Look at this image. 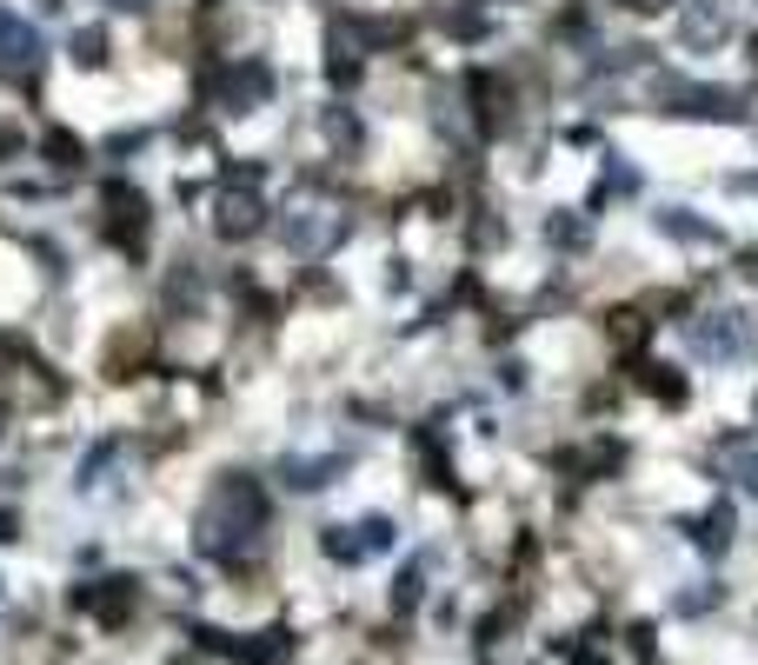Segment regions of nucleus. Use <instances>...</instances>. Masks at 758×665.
Masks as SVG:
<instances>
[{
  "label": "nucleus",
  "mask_w": 758,
  "mask_h": 665,
  "mask_svg": "<svg viewBox=\"0 0 758 665\" xmlns=\"http://www.w3.org/2000/svg\"><path fill=\"white\" fill-rule=\"evenodd\" d=\"M260 520H266L260 486H253V480H220V486H213V500H206V513H200V546L226 553L240 533L253 540V526H260Z\"/></svg>",
  "instance_id": "f257e3e1"
},
{
  "label": "nucleus",
  "mask_w": 758,
  "mask_h": 665,
  "mask_svg": "<svg viewBox=\"0 0 758 665\" xmlns=\"http://www.w3.org/2000/svg\"><path fill=\"white\" fill-rule=\"evenodd\" d=\"M726 466H732V473H739V480H746V486L758 493V446H746V440H732V446H726Z\"/></svg>",
  "instance_id": "0eeeda50"
},
{
  "label": "nucleus",
  "mask_w": 758,
  "mask_h": 665,
  "mask_svg": "<svg viewBox=\"0 0 758 665\" xmlns=\"http://www.w3.org/2000/svg\"><path fill=\"white\" fill-rule=\"evenodd\" d=\"M27 53H33V33L13 13H0V60H27Z\"/></svg>",
  "instance_id": "423d86ee"
},
{
  "label": "nucleus",
  "mask_w": 758,
  "mask_h": 665,
  "mask_svg": "<svg viewBox=\"0 0 758 665\" xmlns=\"http://www.w3.org/2000/svg\"><path fill=\"white\" fill-rule=\"evenodd\" d=\"M113 7H146V0H113Z\"/></svg>",
  "instance_id": "1a4fd4ad"
},
{
  "label": "nucleus",
  "mask_w": 758,
  "mask_h": 665,
  "mask_svg": "<svg viewBox=\"0 0 758 665\" xmlns=\"http://www.w3.org/2000/svg\"><path fill=\"white\" fill-rule=\"evenodd\" d=\"M666 233H686V240H712V226L686 220V206H679V213H666Z\"/></svg>",
  "instance_id": "6e6552de"
},
{
  "label": "nucleus",
  "mask_w": 758,
  "mask_h": 665,
  "mask_svg": "<svg viewBox=\"0 0 758 665\" xmlns=\"http://www.w3.org/2000/svg\"><path fill=\"white\" fill-rule=\"evenodd\" d=\"M340 233H346V206H340V200H293V206H286V246H293L300 260L333 253Z\"/></svg>",
  "instance_id": "f03ea898"
},
{
  "label": "nucleus",
  "mask_w": 758,
  "mask_h": 665,
  "mask_svg": "<svg viewBox=\"0 0 758 665\" xmlns=\"http://www.w3.org/2000/svg\"><path fill=\"white\" fill-rule=\"evenodd\" d=\"M686 340H693L699 360H746V353H752V326H746V313H706V320L686 326Z\"/></svg>",
  "instance_id": "7ed1b4c3"
},
{
  "label": "nucleus",
  "mask_w": 758,
  "mask_h": 665,
  "mask_svg": "<svg viewBox=\"0 0 758 665\" xmlns=\"http://www.w3.org/2000/svg\"><path fill=\"white\" fill-rule=\"evenodd\" d=\"M213 226H220L226 240H246V233L260 226V200H253V193H240V187H226V193H220V220H213Z\"/></svg>",
  "instance_id": "39448f33"
},
{
  "label": "nucleus",
  "mask_w": 758,
  "mask_h": 665,
  "mask_svg": "<svg viewBox=\"0 0 758 665\" xmlns=\"http://www.w3.org/2000/svg\"><path fill=\"white\" fill-rule=\"evenodd\" d=\"M686 107V113H712V120H739L746 113V100L739 93H726V87H693V80H673L666 87V107Z\"/></svg>",
  "instance_id": "20e7f679"
}]
</instances>
